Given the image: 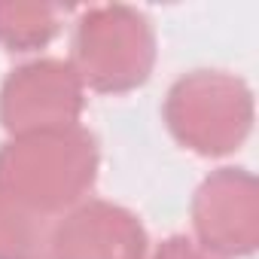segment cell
<instances>
[{
	"label": "cell",
	"instance_id": "6da1fadb",
	"mask_svg": "<svg viewBox=\"0 0 259 259\" xmlns=\"http://www.w3.org/2000/svg\"><path fill=\"white\" fill-rule=\"evenodd\" d=\"M98 168L101 147L82 122L0 144V189L49 220H61L89 198Z\"/></svg>",
	"mask_w": 259,
	"mask_h": 259
},
{
	"label": "cell",
	"instance_id": "7a4b0ae2",
	"mask_svg": "<svg viewBox=\"0 0 259 259\" xmlns=\"http://www.w3.org/2000/svg\"><path fill=\"white\" fill-rule=\"evenodd\" d=\"M162 119L183 150L204 159H223L244 147L253 132V89L229 70L198 67L171 82Z\"/></svg>",
	"mask_w": 259,
	"mask_h": 259
},
{
	"label": "cell",
	"instance_id": "3957f363",
	"mask_svg": "<svg viewBox=\"0 0 259 259\" xmlns=\"http://www.w3.org/2000/svg\"><path fill=\"white\" fill-rule=\"evenodd\" d=\"M156 55V28L144 10L104 4L79 13L67 61L85 89L98 95H125L153 76Z\"/></svg>",
	"mask_w": 259,
	"mask_h": 259
},
{
	"label": "cell",
	"instance_id": "277c9868",
	"mask_svg": "<svg viewBox=\"0 0 259 259\" xmlns=\"http://www.w3.org/2000/svg\"><path fill=\"white\" fill-rule=\"evenodd\" d=\"M85 85L67 58H31L0 82V125L10 138L79 125Z\"/></svg>",
	"mask_w": 259,
	"mask_h": 259
},
{
	"label": "cell",
	"instance_id": "5b68a950",
	"mask_svg": "<svg viewBox=\"0 0 259 259\" xmlns=\"http://www.w3.org/2000/svg\"><path fill=\"white\" fill-rule=\"evenodd\" d=\"M195 244L220 259H241L259 247V183L247 168L210 171L189 204Z\"/></svg>",
	"mask_w": 259,
	"mask_h": 259
},
{
	"label": "cell",
	"instance_id": "8992f818",
	"mask_svg": "<svg viewBox=\"0 0 259 259\" xmlns=\"http://www.w3.org/2000/svg\"><path fill=\"white\" fill-rule=\"evenodd\" d=\"M150 235L135 210L107 198H85L52 232V259H147Z\"/></svg>",
	"mask_w": 259,
	"mask_h": 259
},
{
	"label": "cell",
	"instance_id": "52a82bcc",
	"mask_svg": "<svg viewBox=\"0 0 259 259\" xmlns=\"http://www.w3.org/2000/svg\"><path fill=\"white\" fill-rule=\"evenodd\" d=\"M55 223L0 189V259H52Z\"/></svg>",
	"mask_w": 259,
	"mask_h": 259
},
{
	"label": "cell",
	"instance_id": "ba28073f",
	"mask_svg": "<svg viewBox=\"0 0 259 259\" xmlns=\"http://www.w3.org/2000/svg\"><path fill=\"white\" fill-rule=\"evenodd\" d=\"M61 31L58 10L49 4L28 0H0V46L7 52H37L46 49Z\"/></svg>",
	"mask_w": 259,
	"mask_h": 259
},
{
	"label": "cell",
	"instance_id": "9c48e42d",
	"mask_svg": "<svg viewBox=\"0 0 259 259\" xmlns=\"http://www.w3.org/2000/svg\"><path fill=\"white\" fill-rule=\"evenodd\" d=\"M150 259H220V256L207 253V250H204L201 244H195V238H189V235H171V238H165V241L153 250Z\"/></svg>",
	"mask_w": 259,
	"mask_h": 259
}]
</instances>
